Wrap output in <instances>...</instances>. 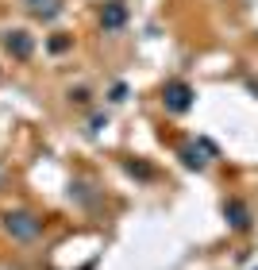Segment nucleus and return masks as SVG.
<instances>
[{
	"label": "nucleus",
	"mask_w": 258,
	"mask_h": 270,
	"mask_svg": "<svg viewBox=\"0 0 258 270\" xmlns=\"http://www.w3.org/2000/svg\"><path fill=\"white\" fill-rule=\"evenodd\" d=\"M170 105H173V108H185V89H181V85L170 93Z\"/></svg>",
	"instance_id": "obj_1"
}]
</instances>
